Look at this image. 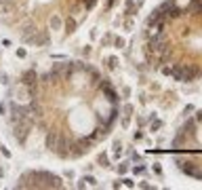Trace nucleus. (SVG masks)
Instances as JSON below:
<instances>
[{"mask_svg":"<svg viewBox=\"0 0 202 190\" xmlns=\"http://www.w3.org/2000/svg\"><path fill=\"white\" fill-rule=\"evenodd\" d=\"M95 2H97V0H82L84 8H93V6H95Z\"/></svg>","mask_w":202,"mask_h":190,"instance_id":"nucleus-22","label":"nucleus"},{"mask_svg":"<svg viewBox=\"0 0 202 190\" xmlns=\"http://www.w3.org/2000/svg\"><path fill=\"white\" fill-rule=\"evenodd\" d=\"M122 186H126V188H135V182H133L131 177H124V179H122Z\"/></svg>","mask_w":202,"mask_h":190,"instance_id":"nucleus-20","label":"nucleus"},{"mask_svg":"<svg viewBox=\"0 0 202 190\" xmlns=\"http://www.w3.org/2000/svg\"><path fill=\"white\" fill-rule=\"evenodd\" d=\"M141 137H143L141 131H135V133H133V140H141Z\"/></svg>","mask_w":202,"mask_h":190,"instance_id":"nucleus-25","label":"nucleus"},{"mask_svg":"<svg viewBox=\"0 0 202 190\" xmlns=\"http://www.w3.org/2000/svg\"><path fill=\"white\" fill-rule=\"evenodd\" d=\"M103 95L108 97V102H112V104H118L120 102V97H118V93L112 89V85H108V87H103Z\"/></svg>","mask_w":202,"mask_h":190,"instance_id":"nucleus-5","label":"nucleus"},{"mask_svg":"<svg viewBox=\"0 0 202 190\" xmlns=\"http://www.w3.org/2000/svg\"><path fill=\"white\" fill-rule=\"evenodd\" d=\"M194 127H196V121H194V118H187V123L183 125L181 133H185V131H187V133H192V131H194Z\"/></svg>","mask_w":202,"mask_h":190,"instance_id":"nucleus-11","label":"nucleus"},{"mask_svg":"<svg viewBox=\"0 0 202 190\" xmlns=\"http://www.w3.org/2000/svg\"><path fill=\"white\" fill-rule=\"evenodd\" d=\"M152 169H154V173H156V175H162V167H160V163H154Z\"/></svg>","mask_w":202,"mask_h":190,"instance_id":"nucleus-21","label":"nucleus"},{"mask_svg":"<svg viewBox=\"0 0 202 190\" xmlns=\"http://www.w3.org/2000/svg\"><path fill=\"white\" fill-rule=\"evenodd\" d=\"M139 188H145V190H147V188H154V186H152L150 182H141V184H139Z\"/></svg>","mask_w":202,"mask_h":190,"instance_id":"nucleus-24","label":"nucleus"},{"mask_svg":"<svg viewBox=\"0 0 202 190\" xmlns=\"http://www.w3.org/2000/svg\"><path fill=\"white\" fill-rule=\"evenodd\" d=\"M84 182L89 184V186H97V179H95L93 175H84Z\"/></svg>","mask_w":202,"mask_h":190,"instance_id":"nucleus-19","label":"nucleus"},{"mask_svg":"<svg viewBox=\"0 0 202 190\" xmlns=\"http://www.w3.org/2000/svg\"><path fill=\"white\" fill-rule=\"evenodd\" d=\"M116 2H118V0H105V8L110 11V8H112L114 4H116Z\"/></svg>","mask_w":202,"mask_h":190,"instance_id":"nucleus-23","label":"nucleus"},{"mask_svg":"<svg viewBox=\"0 0 202 190\" xmlns=\"http://www.w3.org/2000/svg\"><path fill=\"white\" fill-rule=\"evenodd\" d=\"M162 74H164V76H171V78H175V68H171V66H164V68H162Z\"/></svg>","mask_w":202,"mask_h":190,"instance_id":"nucleus-15","label":"nucleus"},{"mask_svg":"<svg viewBox=\"0 0 202 190\" xmlns=\"http://www.w3.org/2000/svg\"><path fill=\"white\" fill-rule=\"evenodd\" d=\"M120 154H122V142L116 140V142H114V158H118Z\"/></svg>","mask_w":202,"mask_h":190,"instance_id":"nucleus-13","label":"nucleus"},{"mask_svg":"<svg viewBox=\"0 0 202 190\" xmlns=\"http://www.w3.org/2000/svg\"><path fill=\"white\" fill-rule=\"evenodd\" d=\"M122 95L128 97V95H131V89H128V87H124V89H122Z\"/></svg>","mask_w":202,"mask_h":190,"instance_id":"nucleus-30","label":"nucleus"},{"mask_svg":"<svg viewBox=\"0 0 202 190\" xmlns=\"http://www.w3.org/2000/svg\"><path fill=\"white\" fill-rule=\"evenodd\" d=\"M17 57H25V49H17Z\"/></svg>","mask_w":202,"mask_h":190,"instance_id":"nucleus-29","label":"nucleus"},{"mask_svg":"<svg viewBox=\"0 0 202 190\" xmlns=\"http://www.w3.org/2000/svg\"><path fill=\"white\" fill-rule=\"evenodd\" d=\"M0 2H13V0H0Z\"/></svg>","mask_w":202,"mask_h":190,"instance_id":"nucleus-32","label":"nucleus"},{"mask_svg":"<svg viewBox=\"0 0 202 190\" xmlns=\"http://www.w3.org/2000/svg\"><path fill=\"white\" fill-rule=\"evenodd\" d=\"M116 66H118V57H108V68L116 70Z\"/></svg>","mask_w":202,"mask_h":190,"instance_id":"nucleus-16","label":"nucleus"},{"mask_svg":"<svg viewBox=\"0 0 202 190\" xmlns=\"http://www.w3.org/2000/svg\"><path fill=\"white\" fill-rule=\"evenodd\" d=\"M196 76H198V70L196 68L185 66V63L175 66V80H177V83H192Z\"/></svg>","mask_w":202,"mask_h":190,"instance_id":"nucleus-1","label":"nucleus"},{"mask_svg":"<svg viewBox=\"0 0 202 190\" xmlns=\"http://www.w3.org/2000/svg\"><path fill=\"white\" fill-rule=\"evenodd\" d=\"M0 114H4V106L2 104H0Z\"/></svg>","mask_w":202,"mask_h":190,"instance_id":"nucleus-31","label":"nucleus"},{"mask_svg":"<svg viewBox=\"0 0 202 190\" xmlns=\"http://www.w3.org/2000/svg\"><path fill=\"white\" fill-rule=\"evenodd\" d=\"M97 163H99L101 167H105V169H110V167H112V165H110V158H108V154H105V152H101V154L97 156Z\"/></svg>","mask_w":202,"mask_h":190,"instance_id":"nucleus-9","label":"nucleus"},{"mask_svg":"<svg viewBox=\"0 0 202 190\" xmlns=\"http://www.w3.org/2000/svg\"><path fill=\"white\" fill-rule=\"evenodd\" d=\"M131 116H133V106L126 104V106H124V116H122V127H124V129H126L128 123H131Z\"/></svg>","mask_w":202,"mask_h":190,"instance_id":"nucleus-6","label":"nucleus"},{"mask_svg":"<svg viewBox=\"0 0 202 190\" xmlns=\"http://www.w3.org/2000/svg\"><path fill=\"white\" fill-rule=\"evenodd\" d=\"M190 112H194V106H185V110H183V114H190Z\"/></svg>","mask_w":202,"mask_h":190,"instance_id":"nucleus-27","label":"nucleus"},{"mask_svg":"<svg viewBox=\"0 0 202 190\" xmlns=\"http://www.w3.org/2000/svg\"><path fill=\"white\" fill-rule=\"evenodd\" d=\"M30 129H32L30 118H23V121L15 123V137H17L19 144H25V140H28V135H30Z\"/></svg>","mask_w":202,"mask_h":190,"instance_id":"nucleus-2","label":"nucleus"},{"mask_svg":"<svg viewBox=\"0 0 202 190\" xmlns=\"http://www.w3.org/2000/svg\"><path fill=\"white\" fill-rule=\"evenodd\" d=\"M47 148L49 150H57V133L55 131H51L47 135Z\"/></svg>","mask_w":202,"mask_h":190,"instance_id":"nucleus-7","label":"nucleus"},{"mask_svg":"<svg viewBox=\"0 0 202 190\" xmlns=\"http://www.w3.org/2000/svg\"><path fill=\"white\" fill-rule=\"evenodd\" d=\"M177 167H179V171H183L185 175H192V177H196V179H202V169H198L194 163H187V161H183V158H177Z\"/></svg>","mask_w":202,"mask_h":190,"instance_id":"nucleus-3","label":"nucleus"},{"mask_svg":"<svg viewBox=\"0 0 202 190\" xmlns=\"http://www.w3.org/2000/svg\"><path fill=\"white\" fill-rule=\"evenodd\" d=\"M128 171H131V163L128 161H124V163H120V165H118V173L120 175H126Z\"/></svg>","mask_w":202,"mask_h":190,"instance_id":"nucleus-10","label":"nucleus"},{"mask_svg":"<svg viewBox=\"0 0 202 190\" xmlns=\"http://www.w3.org/2000/svg\"><path fill=\"white\" fill-rule=\"evenodd\" d=\"M145 171H147L145 165H137V167H133V173H135V175H143Z\"/></svg>","mask_w":202,"mask_h":190,"instance_id":"nucleus-17","label":"nucleus"},{"mask_svg":"<svg viewBox=\"0 0 202 190\" xmlns=\"http://www.w3.org/2000/svg\"><path fill=\"white\" fill-rule=\"evenodd\" d=\"M160 127H162V121H158L156 116H154V118L150 121V129H152V131H158Z\"/></svg>","mask_w":202,"mask_h":190,"instance_id":"nucleus-14","label":"nucleus"},{"mask_svg":"<svg viewBox=\"0 0 202 190\" xmlns=\"http://www.w3.org/2000/svg\"><path fill=\"white\" fill-rule=\"evenodd\" d=\"M196 121L202 123V110H196Z\"/></svg>","mask_w":202,"mask_h":190,"instance_id":"nucleus-26","label":"nucleus"},{"mask_svg":"<svg viewBox=\"0 0 202 190\" xmlns=\"http://www.w3.org/2000/svg\"><path fill=\"white\" fill-rule=\"evenodd\" d=\"M124 38H122V36H116V38H114V47H118V49H122V47H124Z\"/></svg>","mask_w":202,"mask_h":190,"instance_id":"nucleus-18","label":"nucleus"},{"mask_svg":"<svg viewBox=\"0 0 202 190\" xmlns=\"http://www.w3.org/2000/svg\"><path fill=\"white\" fill-rule=\"evenodd\" d=\"M63 28H65V34H74L76 32V19L74 17H67L63 21Z\"/></svg>","mask_w":202,"mask_h":190,"instance_id":"nucleus-8","label":"nucleus"},{"mask_svg":"<svg viewBox=\"0 0 202 190\" xmlns=\"http://www.w3.org/2000/svg\"><path fill=\"white\" fill-rule=\"evenodd\" d=\"M21 83H23L25 87H36V83H38V74H36L34 70H25L23 76H21Z\"/></svg>","mask_w":202,"mask_h":190,"instance_id":"nucleus-4","label":"nucleus"},{"mask_svg":"<svg viewBox=\"0 0 202 190\" xmlns=\"http://www.w3.org/2000/svg\"><path fill=\"white\" fill-rule=\"evenodd\" d=\"M124 28H126V30H131V28H133V19H126V23H124Z\"/></svg>","mask_w":202,"mask_h":190,"instance_id":"nucleus-28","label":"nucleus"},{"mask_svg":"<svg viewBox=\"0 0 202 190\" xmlns=\"http://www.w3.org/2000/svg\"><path fill=\"white\" fill-rule=\"evenodd\" d=\"M61 23H63V21H61L59 15H53V17H51V28H53V30H59Z\"/></svg>","mask_w":202,"mask_h":190,"instance_id":"nucleus-12","label":"nucleus"}]
</instances>
